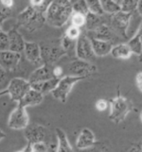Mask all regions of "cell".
<instances>
[{"instance_id": "cell-21", "label": "cell", "mask_w": 142, "mask_h": 152, "mask_svg": "<svg viewBox=\"0 0 142 152\" xmlns=\"http://www.w3.org/2000/svg\"><path fill=\"white\" fill-rule=\"evenodd\" d=\"M59 78H51V80H46L43 82L35 83V84H30L31 88L34 90L40 92L42 95H46V94L52 93V91L56 88L58 82H59Z\"/></svg>"}, {"instance_id": "cell-2", "label": "cell", "mask_w": 142, "mask_h": 152, "mask_svg": "<svg viewBox=\"0 0 142 152\" xmlns=\"http://www.w3.org/2000/svg\"><path fill=\"white\" fill-rule=\"evenodd\" d=\"M72 13V1L69 0L51 1L46 12V23L51 27L61 28L71 18Z\"/></svg>"}, {"instance_id": "cell-25", "label": "cell", "mask_w": 142, "mask_h": 152, "mask_svg": "<svg viewBox=\"0 0 142 152\" xmlns=\"http://www.w3.org/2000/svg\"><path fill=\"white\" fill-rule=\"evenodd\" d=\"M101 17L102 16H97V15H94L90 12H88V14L86 15V24H85V27L86 29L88 30V32L95 30L99 26L103 24L102 23Z\"/></svg>"}, {"instance_id": "cell-45", "label": "cell", "mask_w": 142, "mask_h": 152, "mask_svg": "<svg viewBox=\"0 0 142 152\" xmlns=\"http://www.w3.org/2000/svg\"><path fill=\"white\" fill-rule=\"evenodd\" d=\"M140 120H141V123H142V111L140 113Z\"/></svg>"}, {"instance_id": "cell-37", "label": "cell", "mask_w": 142, "mask_h": 152, "mask_svg": "<svg viewBox=\"0 0 142 152\" xmlns=\"http://www.w3.org/2000/svg\"><path fill=\"white\" fill-rule=\"evenodd\" d=\"M135 83L138 90L142 93V72H139L135 77Z\"/></svg>"}, {"instance_id": "cell-41", "label": "cell", "mask_w": 142, "mask_h": 152, "mask_svg": "<svg viewBox=\"0 0 142 152\" xmlns=\"http://www.w3.org/2000/svg\"><path fill=\"white\" fill-rule=\"evenodd\" d=\"M5 137H6V133H5L2 129H0V141H2Z\"/></svg>"}, {"instance_id": "cell-28", "label": "cell", "mask_w": 142, "mask_h": 152, "mask_svg": "<svg viewBox=\"0 0 142 152\" xmlns=\"http://www.w3.org/2000/svg\"><path fill=\"white\" fill-rule=\"evenodd\" d=\"M71 24L76 28H81L82 27H85L86 24V15L79 13V12H73L71 15Z\"/></svg>"}, {"instance_id": "cell-30", "label": "cell", "mask_w": 142, "mask_h": 152, "mask_svg": "<svg viewBox=\"0 0 142 152\" xmlns=\"http://www.w3.org/2000/svg\"><path fill=\"white\" fill-rule=\"evenodd\" d=\"M82 35V32H81V28H76L74 27V26H70V27H68L66 31H65V36L67 38V39H69L73 42H75L77 41L79 38H80V36Z\"/></svg>"}, {"instance_id": "cell-8", "label": "cell", "mask_w": 142, "mask_h": 152, "mask_svg": "<svg viewBox=\"0 0 142 152\" xmlns=\"http://www.w3.org/2000/svg\"><path fill=\"white\" fill-rule=\"evenodd\" d=\"M24 134L29 145H33L36 143H49V130L44 126L38 124L29 125L25 129Z\"/></svg>"}, {"instance_id": "cell-3", "label": "cell", "mask_w": 142, "mask_h": 152, "mask_svg": "<svg viewBox=\"0 0 142 152\" xmlns=\"http://www.w3.org/2000/svg\"><path fill=\"white\" fill-rule=\"evenodd\" d=\"M133 109L134 105L128 98L122 96H116L109 102V119L116 124L121 123Z\"/></svg>"}, {"instance_id": "cell-31", "label": "cell", "mask_w": 142, "mask_h": 152, "mask_svg": "<svg viewBox=\"0 0 142 152\" xmlns=\"http://www.w3.org/2000/svg\"><path fill=\"white\" fill-rule=\"evenodd\" d=\"M10 50V41L7 32L0 31V52Z\"/></svg>"}, {"instance_id": "cell-6", "label": "cell", "mask_w": 142, "mask_h": 152, "mask_svg": "<svg viewBox=\"0 0 142 152\" xmlns=\"http://www.w3.org/2000/svg\"><path fill=\"white\" fill-rule=\"evenodd\" d=\"M82 80L81 77H74L69 76H65L62 77L58 82L56 88L52 91L51 95L55 99L62 103H65L67 100V96L71 92L73 86H74L77 82Z\"/></svg>"}, {"instance_id": "cell-4", "label": "cell", "mask_w": 142, "mask_h": 152, "mask_svg": "<svg viewBox=\"0 0 142 152\" xmlns=\"http://www.w3.org/2000/svg\"><path fill=\"white\" fill-rule=\"evenodd\" d=\"M65 70V76L74 77H81L82 80L92 76L97 72L98 68L96 65L91 64L90 61H82L77 59L76 61H71L68 64Z\"/></svg>"}, {"instance_id": "cell-13", "label": "cell", "mask_w": 142, "mask_h": 152, "mask_svg": "<svg viewBox=\"0 0 142 152\" xmlns=\"http://www.w3.org/2000/svg\"><path fill=\"white\" fill-rule=\"evenodd\" d=\"M53 67L54 66L46 65V64H43L42 66H40L30 74L29 77V82L30 84H35V83L43 82L46 80H51V78H54L53 73H52Z\"/></svg>"}, {"instance_id": "cell-39", "label": "cell", "mask_w": 142, "mask_h": 152, "mask_svg": "<svg viewBox=\"0 0 142 152\" xmlns=\"http://www.w3.org/2000/svg\"><path fill=\"white\" fill-rule=\"evenodd\" d=\"M136 10L138 12V13L142 16V0H140V1H138V9H136Z\"/></svg>"}, {"instance_id": "cell-15", "label": "cell", "mask_w": 142, "mask_h": 152, "mask_svg": "<svg viewBox=\"0 0 142 152\" xmlns=\"http://www.w3.org/2000/svg\"><path fill=\"white\" fill-rule=\"evenodd\" d=\"M7 33L10 41V51H13L19 54L24 52L26 42L19 31L15 28H13L9 30Z\"/></svg>"}, {"instance_id": "cell-24", "label": "cell", "mask_w": 142, "mask_h": 152, "mask_svg": "<svg viewBox=\"0 0 142 152\" xmlns=\"http://www.w3.org/2000/svg\"><path fill=\"white\" fill-rule=\"evenodd\" d=\"M102 6L104 13L109 14H116L120 12V7L118 1H114V0H101Z\"/></svg>"}, {"instance_id": "cell-17", "label": "cell", "mask_w": 142, "mask_h": 152, "mask_svg": "<svg viewBox=\"0 0 142 152\" xmlns=\"http://www.w3.org/2000/svg\"><path fill=\"white\" fill-rule=\"evenodd\" d=\"M24 52L27 60L31 64H38L42 62L41 48L38 44L33 43V42H26Z\"/></svg>"}, {"instance_id": "cell-29", "label": "cell", "mask_w": 142, "mask_h": 152, "mask_svg": "<svg viewBox=\"0 0 142 152\" xmlns=\"http://www.w3.org/2000/svg\"><path fill=\"white\" fill-rule=\"evenodd\" d=\"M72 10H73V12H79L85 15H87L89 12L87 3L85 0H82V1H75L74 3L72 2Z\"/></svg>"}, {"instance_id": "cell-26", "label": "cell", "mask_w": 142, "mask_h": 152, "mask_svg": "<svg viewBox=\"0 0 142 152\" xmlns=\"http://www.w3.org/2000/svg\"><path fill=\"white\" fill-rule=\"evenodd\" d=\"M86 3H87L88 10L90 13L97 15V16H102L104 14L101 0H87Z\"/></svg>"}, {"instance_id": "cell-10", "label": "cell", "mask_w": 142, "mask_h": 152, "mask_svg": "<svg viewBox=\"0 0 142 152\" xmlns=\"http://www.w3.org/2000/svg\"><path fill=\"white\" fill-rule=\"evenodd\" d=\"M75 49H76V56L79 60L90 61L95 58L91 41L86 33H82L80 38L76 41Z\"/></svg>"}, {"instance_id": "cell-11", "label": "cell", "mask_w": 142, "mask_h": 152, "mask_svg": "<svg viewBox=\"0 0 142 152\" xmlns=\"http://www.w3.org/2000/svg\"><path fill=\"white\" fill-rule=\"evenodd\" d=\"M132 14L133 13H125L122 12L113 14L111 17V25L113 29L121 36H126L127 28L129 27L131 18H132Z\"/></svg>"}, {"instance_id": "cell-40", "label": "cell", "mask_w": 142, "mask_h": 152, "mask_svg": "<svg viewBox=\"0 0 142 152\" xmlns=\"http://www.w3.org/2000/svg\"><path fill=\"white\" fill-rule=\"evenodd\" d=\"M81 152H102V151H99V149H95V148H88V149H85V150H81Z\"/></svg>"}, {"instance_id": "cell-12", "label": "cell", "mask_w": 142, "mask_h": 152, "mask_svg": "<svg viewBox=\"0 0 142 152\" xmlns=\"http://www.w3.org/2000/svg\"><path fill=\"white\" fill-rule=\"evenodd\" d=\"M20 60L21 54L19 53L10 50L0 52V67L6 71L14 70L19 64Z\"/></svg>"}, {"instance_id": "cell-9", "label": "cell", "mask_w": 142, "mask_h": 152, "mask_svg": "<svg viewBox=\"0 0 142 152\" xmlns=\"http://www.w3.org/2000/svg\"><path fill=\"white\" fill-rule=\"evenodd\" d=\"M41 48V58L44 64L54 66L56 62L59 61L62 57H64L66 52L64 50L62 46L44 45H40Z\"/></svg>"}, {"instance_id": "cell-27", "label": "cell", "mask_w": 142, "mask_h": 152, "mask_svg": "<svg viewBox=\"0 0 142 152\" xmlns=\"http://www.w3.org/2000/svg\"><path fill=\"white\" fill-rule=\"evenodd\" d=\"M118 2L120 7V12L125 13H133L134 10L138 9V0H121Z\"/></svg>"}, {"instance_id": "cell-32", "label": "cell", "mask_w": 142, "mask_h": 152, "mask_svg": "<svg viewBox=\"0 0 142 152\" xmlns=\"http://www.w3.org/2000/svg\"><path fill=\"white\" fill-rule=\"evenodd\" d=\"M50 143H36L29 145V152H47Z\"/></svg>"}, {"instance_id": "cell-47", "label": "cell", "mask_w": 142, "mask_h": 152, "mask_svg": "<svg viewBox=\"0 0 142 152\" xmlns=\"http://www.w3.org/2000/svg\"><path fill=\"white\" fill-rule=\"evenodd\" d=\"M0 31H1V27H0Z\"/></svg>"}, {"instance_id": "cell-20", "label": "cell", "mask_w": 142, "mask_h": 152, "mask_svg": "<svg viewBox=\"0 0 142 152\" xmlns=\"http://www.w3.org/2000/svg\"><path fill=\"white\" fill-rule=\"evenodd\" d=\"M55 132H56V138H57L56 152H74L64 130L62 129L57 128L55 129Z\"/></svg>"}, {"instance_id": "cell-48", "label": "cell", "mask_w": 142, "mask_h": 152, "mask_svg": "<svg viewBox=\"0 0 142 152\" xmlns=\"http://www.w3.org/2000/svg\"><path fill=\"white\" fill-rule=\"evenodd\" d=\"M0 25H1V24H0Z\"/></svg>"}, {"instance_id": "cell-35", "label": "cell", "mask_w": 142, "mask_h": 152, "mask_svg": "<svg viewBox=\"0 0 142 152\" xmlns=\"http://www.w3.org/2000/svg\"><path fill=\"white\" fill-rule=\"evenodd\" d=\"M52 73H53V77L55 78H59V80H61L62 77H65L64 68H63L62 66H59V65H54L53 70H52Z\"/></svg>"}, {"instance_id": "cell-1", "label": "cell", "mask_w": 142, "mask_h": 152, "mask_svg": "<svg viewBox=\"0 0 142 152\" xmlns=\"http://www.w3.org/2000/svg\"><path fill=\"white\" fill-rule=\"evenodd\" d=\"M51 1H43L40 6L29 5L17 17V25L27 30L32 31L40 28L46 23V12Z\"/></svg>"}, {"instance_id": "cell-23", "label": "cell", "mask_w": 142, "mask_h": 152, "mask_svg": "<svg viewBox=\"0 0 142 152\" xmlns=\"http://www.w3.org/2000/svg\"><path fill=\"white\" fill-rule=\"evenodd\" d=\"M128 45L130 46L133 54L139 55L142 49V22L139 26V28L135 34L134 37L128 42Z\"/></svg>"}, {"instance_id": "cell-7", "label": "cell", "mask_w": 142, "mask_h": 152, "mask_svg": "<svg viewBox=\"0 0 142 152\" xmlns=\"http://www.w3.org/2000/svg\"><path fill=\"white\" fill-rule=\"evenodd\" d=\"M29 126V117L27 111H26V108L17 105V107L10 114L8 120V127L14 130H25Z\"/></svg>"}, {"instance_id": "cell-14", "label": "cell", "mask_w": 142, "mask_h": 152, "mask_svg": "<svg viewBox=\"0 0 142 152\" xmlns=\"http://www.w3.org/2000/svg\"><path fill=\"white\" fill-rule=\"evenodd\" d=\"M95 143H96L95 134L90 129L85 128L81 130L80 134L78 136L76 141V146L80 150H85L93 148Z\"/></svg>"}, {"instance_id": "cell-5", "label": "cell", "mask_w": 142, "mask_h": 152, "mask_svg": "<svg viewBox=\"0 0 142 152\" xmlns=\"http://www.w3.org/2000/svg\"><path fill=\"white\" fill-rule=\"evenodd\" d=\"M30 89L31 86L29 80L21 77H14L10 81L8 88L3 93L0 94V96L3 94H8L13 101L19 102Z\"/></svg>"}, {"instance_id": "cell-18", "label": "cell", "mask_w": 142, "mask_h": 152, "mask_svg": "<svg viewBox=\"0 0 142 152\" xmlns=\"http://www.w3.org/2000/svg\"><path fill=\"white\" fill-rule=\"evenodd\" d=\"M43 100H44V95H42L40 92L31 88L30 90L26 94L25 96L18 102V105H20V106H22L24 108H27L29 106L39 105L40 103H42Z\"/></svg>"}, {"instance_id": "cell-34", "label": "cell", "mask_w": 142, "mask_h": 152, "mask_svg": "<svg viewBox=\"0 0 142 152\" xmlns=\"http://www.w3.org/2000/svg\"><path fill=\"white\" fill-rule=\"evenodd\" d=\"M73 45H74V42H73V41L67 39L65 36L63 37L62 42H61V46L64 48V50L66 52V53L73 48Z\"/></svg>"}, {"instance_id": "cell-44", "label": "cell", "mask_w": 142, "mask_h": 152, "mask_svg": "<svg viewBox=\"0 0 142 152\" xmlns=\"http://www.w3.org/2000/svg\"><path fill=\"white\" fill-rule=\"evenodd\" d=\"M138 59H139V61H140V62H142V49H141L140 54L138 55Z\"/></svg>"}, {"instance_id": "cell-22", "label": "cell", "mask_w": 142, "mask_h": 152, "mask_svg": "<svg viewBox=\"0 0 142 152\" xmlns=\"http://www.w3.org/2000/svg\"><path fill=\"white\" fill-rule=\"evenodd\" d=\"M110 54L112 55V57L116 58V59L127 60L132 56L133 52L131 50L128 44H119L113 46Z\"/></svg>"}, {"instance_id": "cell-42", "label": "cell", "mask_w": 142, "mask_h": 152, "mask_svg": "<svg viewBox=\"0 0 142 152\" xmlns=\"http://www.w3.org/2000/svg\"><path fill=\"white\" fill-rule=\"evenodd\" d=\"M129 152H141V151L139 148H132L129 150Z\"/></svg>"}, {"instance_id": "cell-46", "label": "cell", "mask_w": 142, "mask_h": 152, "mask_svg": "<svg viewBox=\"0 0 142 152\" xmlns=\"http://www.w3.org/2000/svg\"><path fill=\"white\" fill-rule=\"evenodd\" d=\"M139 148H140V151L142 152V143H141V145H139Z\"/></svg>"}, {"instance_id": "cell-16", "label": "cell", "mask_w": 142, "mask_h": 152, "mask_svg": "<svg viewBox=\"0 0 142 152\" xmlns=\"http://www.w3.org/2000/svg\"><path fill=\"white\" fill-rule=\"evenodd\" d=\"M89 39H90V41H91L92 48H93L95 56L103 57V56L108 55L109 53H111V50L114 46L113 42L98 40V39H95L92 37H89Z\"/></svg>"}, {"instance_id": "cell-38", "label": "cell", "mask_w": 142, "mask_h": 152, "mask_svg": "<svg viewBox=\"0 0 142 152\" xmlns=\"http://www.w3.org/2000/svg\"><path fill=\"white\" fill-rule=\"evenodd\" d=\"M1 2L3 3L5 7L9 9H13L14 6V1H13V0H1Z\"/></svg>"}, {"instance_id": "cell-36", "label": "cell", "mask_w": 142, "mask_h": 152, "mask_svg": "<svg viewBox=\"0 0 142 152\" xmlns=\"http://www.w3.org/2000/svg\"><path fill=\"white\" fill-rule=\"evenodd\" d=\"M95 106H96V109L99 112H103L108 108L109 103L105 100V99H99V100L96 102V105H95Z\"/></svg>"}, {"instance_id": "cell-43", "label": "cell", "mask_w": 142, "mask_h": 152, "mask_svg": "<svg viewBox=\"0 0 142 152\" xmlns=\"http://www.w3.org/2000/svg\"><path fill=\"white\" fill-rule=\"evenodd\" d=\"M29 145H28L25 148L21 149V150H19V151H17V152H29Z\"/></svg>"}, {"instance_id": "cell-33", "label": "cell", "mask_w": 142, "mask_h": 152, "mask_svg": "<svg viewBox=\"0 0 142 152\" xmlns=\"http://www.w3.org/2000/svg\"><path fill=\"white\" fill-rule=\"evenodd\" d=\"M13 12V9H9L7 7H5L3 3L0 0V24H1L4 20H6L9 18Z\"/></svg>"}, {"instance_id": "cell-19", "label": "cell", "mask_w": 142, "mask_h": 152, "mask_svg": "<svg viewBox=\"0 0 142 152\" xmlns=\"http://www.w3.org/2000/svg\"><path fill=\"white\" fill-rule=\"evenodd\" d=\"M87 35L89 37H92L95 39L109 42H112L114 38V32L112 31L111 28L105 24H102L101 26H99L95 30L88 32Z\"/></svg>"}]
</instances>
